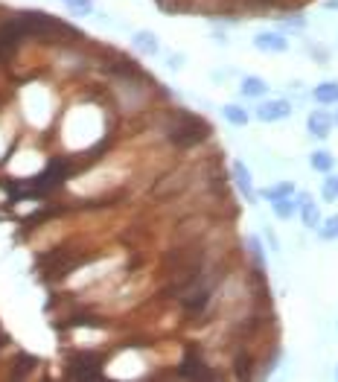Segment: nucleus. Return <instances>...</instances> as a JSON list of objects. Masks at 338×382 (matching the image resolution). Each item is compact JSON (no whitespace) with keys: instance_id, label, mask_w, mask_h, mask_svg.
<instances>
[{"instance_id":"obj_1","label":"nucleus","mask_w":338,"mask_h":382,"mask_svg":"<svg viewBox=\"0 0 338 382\" xmlns=\"http://www.w3.org/2000/svg\"><path fill=\"white\" fill-rule=\"evenodd\" d=\"M207 123L199 120V117H193V114H181V123L172 125V132H169V137L175 140L178 146H193V144H199V140L207 137Z\"/></svg>"},{"instance_id":"obj_2","label":"nucleus","mask_w":338,"mask_h":382,"mask_svg":"<svg viewBox=\"0 0 338 382\" xmlns=\"http://www.w3.org/2000/svg\"><path fill=\"white\" fill-rule=\"evenodd\" d=\"M67 374L73 379H94V376L103 374V359L94 356V353H79V356L70 362Z\"/></svg>"},{"instance_id":"obj_3","label":"nucleus","mask_w":338,"mask_h":382,"mask_svg":"<svg viewBox=\"0 0 338 382\" xmlns=\"http://www.w3.org/2000/svg\"><path fill=\"white\" fill-rule=\"evenodd\" d=\"M289 114H292V105H289L286 100H272V103H263V105L257 108V117H260L263 123L283 120V117H289Z\"/></svg>"},{"instance_id":"obj_4","label":"nucleus","mask_w":338,"mask_h":382,"mask_svg":"<svg viewBox=\"0 0 338 382\" xmlns=\"http://www.w3.org/2000/svg\"><path fill=\"white\" fill-rule=\"evenodd\" d=\"M64 173H67V166H64L62 161H53V164L44 169V173L35 178V187H38V190H50V187H55V184H62Z\"/></svg>"},{"instance_id":"obj_5","label":"nucleus","mask_w":338,"mask_h":382,"mask_svg":"<svg viewBox=\"0 0 338 382\" xmlns=\"http://www.w3.org/2000/svg\"><path fill=\"white\" fill-rule=\"evenodd\" d=\"M233 178H236V187L242 190V196L248 202H257V193H254V184H251V173L242 161H233Z\"/></svg>"},{"instance_id":"obj_6","label":"nucleus","mask_w":338,"mask_h":382,"mask_svg":"<svg viewBox=\"0 0 338 382\" xmlns=\"http://www.w3.org/2000/svg\"><path fill=\"white\" fill-rule=\"evenodd\" d=\"M254 47L265 50V53H283L289 47V41L283 35H277V33H263V35L254 38Z\"/></svg>"},{"instance_id":"obj_7","label":"nucleus","mask_w":338,"mask_h":382,"mask_svg":"<svg viewBox=\"0 0 338 382\" xmlns=\"http://www.w3.org/2000/svg\"><path fill=\"white\" fill-rule=\"evenodd\" d=\"M309 132L315 137H327L332 132V117L323 114V111H315V114H309Z\"/></svg>"},{"instance_id":"obj_8","label":"nucleus","mask_w":338,"mask_h":382,"mask_svg":"<svg viewBox=\"0 0 338 382\" xmlns=\"http://www.w3.org/2000/svg\"><path fill=\"white\" fill-rule=\"evenodd\" d=\"M301 214H303V225H306V228H318L321 214H318V207L309 202V196H301Z\"/></svg>"},{"instance_id":"obj_9","label":"nucleus","mask_w":338,"mask_h":382,"mask_svg":"<svg viewBox=\"0 0 338 382\" xmlns=\"http://www.w3.org/2000/svg\"><path fill=\"white\" fill-rule=\"evenodd\" d=\"M315 100L323 103V105L338 103V85H335V82H323V85H318V88H315Z\"/></svg>"},{"instance_id":"obj_10","label":"nucleus","mask_w":338,"mask_h":382,"mask_svg":"<svg viewBox=\"0 0 338 382\" xmlns=\"http://www.w3.org/2000/svg\"><path fill=\"white\" fill-rule=\"evenodd\" d=\"M134 47L140 53H146V55H154V53H158V38H154L152 33H137L134 35Z\"/></svg>"},{"instance_id":"obj_11","label":"nucleus","mask_w":338,"mask_h":382,"mask_svg":"<svg viewBox=\"0 0 338 382\" xmlns=\"http://www.w3.org/2000/svg\"><path fill=\"white\" fill-rule=\"evenodd\" d=\"M181 374H184V376H202V379L210 376V371H204V367H202V359L193 356V353L184 359V365H181Z\"/></svg>"},{"instance_id":"obj_12","label":"nucleus","mask_w":338,"mask_h":382,"mask_svg":"<svg viewBox=\"0 0 338 382\" xmlns=\"http://www.w3.org/2000/svg\"><path fill=\"white\" fill-rule=\"evenodd\" d=\"M265 91H269V85H265L260 76H245L242 79V94L245 96H263Z\"/></svg>"},{"instance_id":"obj_13","label":"nucleus","mask_w":338,"mask_h":382,"mask_svg":"<svg viewBox=\"0 0 338 382\" xmlns=\"http://www.w3.org/2000/svg\"><path fill=\"white\" fill-rule=\"evenodd\" d=\"M292 193H294V187H292L289 181H283V184H277V187H269L263 196H265L269 202H277V199H286V196H292Z\"/></svg>"},{"instance_id":"obj_14","label":"nucleus","mask_w":338,"mask_h":382,"mask_svg":"<svg viewBox=\"0 0 338 382\" xmlns=\"http://www.w3.org/2000/svg\"><path fill=\"white\" fill-rule=\"evenodd\" d=\"M272 205H274V214H277L280 219H292V216H294V210H298V205L289 202V196H286V199L272 202Z\"/></svg>"},{"instance_id":"obj_15","label":"nucleus","mask_w":338,"mask_h":382,"mask_svg":"<svg viewBox=\"0 0 338 382\" xmlns=\"http://www.w3.org/2000/svg\"><path fill=\"white\" fill-rule=\"evenodd\" d=\"M312 169H318V173H330L332 169V155H327V152H312Z\"/></svg>"},{"instance_id":"obj_16","label":"nucleus","mask_w":338,"mask_h":382,"mask_svg":"<svg viewBox=\"0 0 338 382\" xmlns=\"http://www.w3.org/2000/svg\"><path fill=\"white\" fill-rule=\"evenodd\" d=\"M224 120L233 123V125H245L248 123V114L239 105H224Z\"/></svg>"},{"instance_id":"obj_17","label":"nucleus","mask_w":338,"mask_h":382,"mask_svg":"<svg viewBox=\"0 0 338 382\" xmlns=\"http://www.w3.org/2000/svg\"><path fill=\"white\" fill-rule=\"evenodd\" d=\"M64 3L70 6V12H76V15H88V12L94 9L91 0H64Z\"/></svg>"},{"instance_id":"obj_18","label":"nucleus","mask_w":338,"mask_h":382,"mask_svg":"<svg viewBox=\"0 0 338 382\" xmlns=\"http://www.w3.org/2000/svg\"><path fill=\"white\" fill-rule=\"evenodd\" d=\"M18 367H15V376H24V374H30L33 371V365H35V356H18V362H15Z\"/></svg>"},{"instance_id":"obj_19","label":"nucleus","mask_w":338,"mask_h":382,"mask_svg":"<svg viewBox=\"0 0 338 382\" xmlns=\"http://www.w3.org/2000/svg\"><path fill=\"white\" fill-rule=\"evenodd\" d=\"M335 196H338V175H335V178H327V181H323V199H327V202H332Z\"/></svg>"},{"instance_id":"obj_20","label":"nucleus","mask_w":338,"mask_h":382,"mask_svg":"<svg viewBox=\"0 0 338 382\" xmlns=\"http://www.w3.org/2000/svg\"><path fill=\"white\" fill-rule=\"evenodd\" d=\"M321 236H323V239H338V216H332L327 225H323Z\"/></svg>"},{"instance_id":"obj_21","label":"nucleus","mask_w":338,"mask_h":382,"mask_svg":"<svg viewBox=\"0 0 338 382\" xmlns=\"http://www.w3.org/2000/svg\"><path fill=\"white\" fill-rule=\"evenodd\" d=\"M245 243H248V251L254 254V260H257V263L263 266L265 260H263V248H260V239H257V236H248V239H245Z\"/></svg>"},{"instance_id":"obj_22","label":"nucleus","mask_w":338,"mask_h":382,"mask_svg":"<svg viewBox=\"0 0 338 382\" xmlns=\"http://www.w3.org/2000/svg\"><path fill=\"white\" fill-rule=\"evenodd\" d=\"M327 9H338V0H327Z\"/></svg>"},{"instance_id":"obj_23","label":"nucleus","mask_w":338,"mask_h":382,"mask_svg":"<svg viewBox=\"0 0 338 382\" xmlns=\"http://www.w3.org/2000/svg\"><path fill=\"white\" fill-rule=\"evenodd\" d=\"M335 123H338V120H335Z\"/></svg>"}]
</instances>
